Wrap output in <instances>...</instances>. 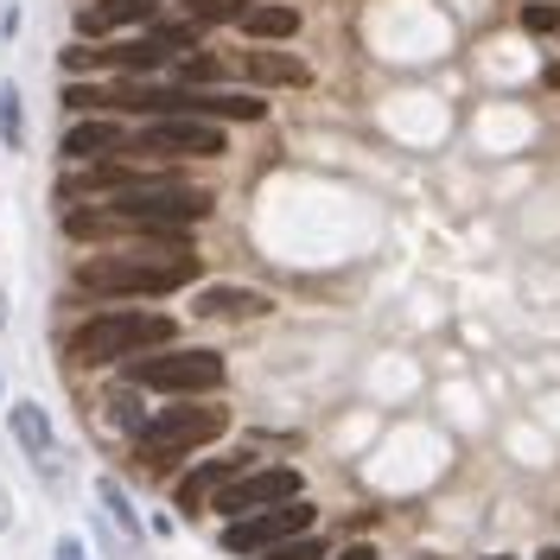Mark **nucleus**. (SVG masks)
<instances>
[{"label": "nucleus", "instance_id": "1", "mask_svg": "<svg viewBox=\"0 0 560 560\" xmlns=\"http://www.w3.org/2000/svg\"><path fill=\"white\" fill-rule=\"evenodd\" d=\"M77 293H96V300H153V293H173L198 280V255L191 243H140L121 255H90L77 261Z\"/></svg>", "mask_w": 560, "mask_h": 560}, {"label": "nucleus", "instance_id": "2", "mask_svg": "<svg viewBox=\"0 0 560 560\" xmlns=\"http://www.w3.org/2000/svg\"><path fill=\"white\" fill-rule=\"evenodd\" d=\"M178 338L173 313H140V306H121V313H96L83 318L65 338L70 363H128V357H147V350H166Z\"/></svg>", "mask_w": 560, "mask_h": 560}, {"label": "nucleus", "instance_id": "3", "mask_svg": "<svg viewBox=\"0 0 560 560\" xmlns=\"http://www.w3.org/2000/svg\"><path fill=\"white\" fill-rule=\"evenodd\" d=\"M223 427H230V408H217V401H173L166 415H147V427L135 433V453L147 471H166L185 453L210 446Z\"/></svg>", "mask_w": 560, "mask_h": 560}, {"label": "nucleus", "instance_id": "4", "mask_svg": "<svg viewBox=\"0 0 560 560\" xmlns=\"http://www.w3.org/2000/svg\"><path fill=\"white\" fill-rule=\"evenodd\" d=\"M230 140L205 115H147V128L128 140L135 160H217Z\"/></svg>", "mask_w": 560, "mask_h": 560}, {"label": "nucleus", "instance_id": "5", "mask_svg": "<svg viewBox=\"0 0 560 560\" xmlns=\"http://www.w3.org/2000/svg\"><path fill=\"white\" fill-rule=\"evenodd\" d=\"M135 383L153 388V395H205V388L223 383V357L217 350H147L135 357Z\"/></svg>", "mask_w": 560, "mask_h": 560}, {"label": "nucleus", "instance_id": "6", "mask_svg": "<svg viewBox=\"0 0 560 560\" xmlns=\"http://www.w3.org/2000/svg\"><path fill=\"white\" fill-rule=\"evenodd\" d=\"M313 528V503H300V497H287V503H268V510H248L236 523L223 528V555H268L275 541L287 535H306Z\"/></svg>", "mask_w": 560, "mask_h": 560}, {"label": "nucleus", "instance_id": "7", "mask_svg": "<svg viewBox=\"0 0 560 560\" xmlns=\"http://www.w3.org/2000/svg\"><path fill=\"white\" fill-rule=\"evenodd\" d=\"M191 45H198V26L173 20V26H147L135 45H108L103 65L108 70H160V65H173V58H185Z\"/></svg>", "mask_w": 560, "mask_h": 560}, {"label": "nucleus", "instance_id": "8", "mask_svg": "<svg viewBox=\"0 0 560 560\" xmlns=\"http://www.w3.org/2000/svg\"><path fill=\"white\" fill-rule=\"evenodd\" d=\"M287 497H300V471L293 465H268V471H236L230 485L217 490V510L236 523V516H248V510H268V503H287Z\"/></svg>", "mask_w": 560, "mask_h": 560}, {"label": "nucleus", "instance_id": "9", "mask_svg": "<svg viewBox=\"0 0 560 560\" xmlns=\"http://www.w3.org/2000/svg\"><path fill=\"white\" fill-rule=\"evenodd\" d=\"M7 427H13V440L26 446V458H33L45 478H51V471H58V433H51V415H45L38 401H13Z\"/></svg>", "mask_w": 560, "mask_h": 560}, {"label": "nucleus", "instance_id": "10", "mask_svg": "<svg viewBox=\"0 0 560 560\" xmlns=\"http://www.w3.org/2000/svg\"><path fill=\"white\" fill-rule=\"evenodd\" d=\"M83 38H108V33H128V26H153V0H90L77 13Z\"/></svg>", "mask_w": 560, "mask_h": 560}, {"label": "nucleus", "instance_id": "11", "mask_svg": "<svg viewBox=\"0 0 560 560\" xmlns=\"http://www.w3.org/2000/svg\"><path fill=\"white\" fill-rule=\"evenodd\" d=\"M121 147H128V135H121L115 115H90V121H70L65 128V160H108Z\"/></svg>", "mask_w": 560, "mask_h": 560}, {"label": "nucleus", "instance_id": "12", "mask_svg": "<svg viewBox=\"0 0 560 560\" xmlns=\"http://www.w3.org/2000/svg\"><path fill=\"white\" fill-rule=\"evenodd\" d=\"M243 465H248L243 453H230V458H205V465H198V471H191V478L178 485V510H191V516H198V510H210V497L230 485V478H236Z\"/></svg>", "mask_w": 560, "mask_h": 560}, {"label": "nucleus", "instance_id": "13", "mask_svg": "<svg viewBox=\"0 0 560 560\" xmlns=\"http://www.w3.org/2000/svg\"><path fill=\"white\" fill-rule=\"evenodd\" d=\"M275 306L268 293H255V287H205L198 300H191V313L198 318H261Z\"/></svg>", "mask_w": 560, "mask_h": 560}, {"label": "nucleus", "instance_id": "14", "mask_svg": "<svg viewBox=\"0 0 560 560\" xmlns=\"http://www.w3.org/2000/svg\"><path fill=\"white\" fill-rule=\"evenodd\" d=\"M248 77L261 83V90H306L313 83V70L300 65L293 51H275V45H261V51H248Z\"/></svg>", "mask_w": 560, "mask_h": 560}, {"label": "nucleus", "instance_id": "15", "mask_svg": "<svg viewBox=\"0 0 560 560\" xmlns=\"http://www.w3.org/2000/svg\"><path fill=\"white\" fill-rule=\"evenodd\" d=\"M243 26H248V38L268 45V38H293L300 33V13H293V7H248Z\"/></svg>", "mask_w": 560, "mask_h": 560}, {"label": "nucleus", "instance_id": "16", "mask_svg": "<svg viewBox=\"0 0 560 560\" xmlns=\"http://www.w3.org/2000/svg\"><path fill=\"white\" fill-rule=\"evenodd\" d=\"M96 503H103V516H108L115 528H121L128 541H140V516H135V503H128V490L115 485V478H96Z\"/></svg>", "mask_w": 560, "mask_h": 560}, {"label": "nucleus", "instance_id": "17", "mask_svg": "<svg viewBox=\"0 0 560 560\" xmlns=\"http://www.w3.org/2000/svg\"><path fill=\"white\" fill-rule=\"evenodd\" d=\"M0 147H7V153L26 147V103H20L13 83H0Z\"/></svg>", "mask_w": 560, "mask_h": 560}, {"label": "nucleus", "instance_id": "18", "mask_svg": "<svg viewBox=\"0 0 560 560\" xmlns=\"http://www.w3.org/2000/svg\"><path fill=\"white\" fill-rule=\"evenodd\" d=\"M103 401H108L103 415H108V427H115V433H128V440H135L140 427H147V415H140V395H135V388H108Z\"/></svg>", "mask_w": 560, "mask_h": 560}, {"label": "nucleus", "instance_id": "19", "mask_svg": "<svg viewBox=\"0 0 560 560\" xmlns=\"http://www.w3.org/2000/svg\"><path fill=\"white\" fill-rule=\"evenodd\" d=\"M261 560H325V548H318L313 535H287V541H275Z\"/></svg>", "mask_w": 560, "mask_h": 560}, {"label": "nucleus", "instance_id": "20", "mask_svg": "<svg viewBox=\"0 0 560 560\" xmlns=\"http://www.w3.org/2000/svg\"><path fill=\"white\" fill-rule=\"evenodd\" d=\"M191 13L198 20H217V26H230V20H243L248 0H191Z\"/></svg>", "mask_w": 560, "mask_h": 560}, {"label": "nucleus", "instance_id": "21", "mask_svg": "<svg viewBox=\"0 0 560 560\" xmlns=\"http://www.w3.org/2000/svg\"><path fill=\"white\" fill-rule=\"evenodd\" d=\"M65 108H103L108 90H96V83H65V96H58Z\"/></svg>", "mask_w": 560, "mask_h": 560}, {"label": "nucleus", "instance_id": "22", "mask_svg": "<svg viewBox=\"0 0 560 560\" xmlns=\"http://www.w3.org/2000/svg\"><path fill=\"white\" fill-rule=\"evenodd\" d=\"M523 26H528V33H555L560 13H555V7H523Z\"/></svg>", "mask_w": 560, "mask_h": 560}, {"label": "nucleus", "instance_id": "23", "mask_svg": "<svg viewBox=\"0 0 560 560\" xmlns=\"http://www.w3.org/2000/svg\"><path fill=\"white\" fill-rule=\"evenodd\" d=\"M103 65V51H90V45H70L65 51V70H96Z\"/></svg>", "mask_w": 560, "mask_h": 560}, {"label": "nucleus", "instance_id": "24", "mask_svg": "<svg viewBox=\"0 0 560 560\" xmlns=\"http://www.w3.org/2000/svg\"><path fill=\"white\" fill-rule=\"evenodd\" d=\"M185 77H223V58H191V51H185Z\"/></svg>", "mask_w": 560, "mask_h": 560}, {"label": "nucleus", "instance_id": "25", "mask_svg": "<svg viewBox=\"0 0 560 560\" xmlns=\"http://www.w3.org/2000/svg\"><path fill=\"white\" fill-rule=\"evenodd\" d=\"M0 528H13V497H7V485H0Z\"/></svg>", "mask_w": 560, "mask_h": 560}, {"label": "nucleus", "instance_id": "26", "mask_svg": "<svg viewBox=\"0 0 560 560\" xmlns=\"http://www.w3.org/2000/svg\"><path fill=\"white\" fill-rule=\"evenodd\" d=\"M58 560H83V541H58Z\"/></svg>", "mask_w": 560, "mask_h": 560}, {"label": "nucleus", "instance_id": "27", "mask_svg": "<svg viewBox=\"0 0 560 560\" xmlns=\"http://www.w3.org/2000/svg\"><path fill=\"white\" fill-rule=\"evenodd\" d=\"M331 560H376V548H345V555H331Z\"/></svg>", "mask_w": 560, "mask_h": 560}, {"label": "nucleus", "instance_id": "28", "mask_svg": "<svg viewBox=\"0 0 560 560\" xmlns=\"http://www.w3.org/2000/svg\"><path fill=\"white\" fill-rule=\"evenodd\" d=\"M0 325H7V293H0Z\"/></svg>", "mask_w": 560, "mask_h": 560}, {"label": "nucleus", "instance_id": "29", "mask_svg": "<svg viewBox=\"0 0 560 560\" xmlns=\"http://www.w3.org/2000/svg\"><path fill=\"white\" fill-rule=\"evenodd\" d=\"M490 560H516V555H490Z\"/></svg>", "mask_w": 560, "mask_h": 560}]
</instances>
